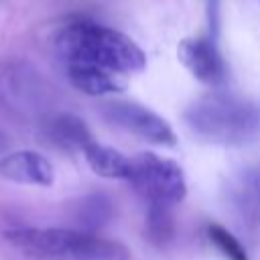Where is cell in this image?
<instances>
[{
	"label": "cell",
	"instance_id": "cell-1",
	"mask_svg": "<svg viewBox=\"0 0 260 260\" xmlns=\"http://www.w3.org/2000/svg\"><path fill=\"white\" fill-rule=\"evenodd\" d=\"M55 49L65 63H85L110 73H136L146 65L144 51L124 32L95 24L71 22L55 37Z\"/></svg>",
	"mask_w": 260,
	"mask_h": 260
},
{
	"label": "cell",
	"instance_id": "cell-2",
	"mask_svg": "<svg viewBox=\"0 0 260 260\" xmlns=\"http://www.w3.org/2000/svg\"><path fill=\"white\" fill-rule=\"evenodd\" d=\"M185 122L211 144L246 146L260 138V102L228 91H211L189 104Z\"/></svg>",
	"mask_w": 260,
	"mask_h": 260
},
{
	"label": "cell",
	"instance_id": "cell-3",
	"mask_svg": "<svg viewBox=\"0 0 260 260\" xmlns=\"http://www.w3.org/2000/svg\"><path fill=\"white\" fill-rule=\"evenodd\" d=\"M6 242L32 260H130V250L83 230L16 228L4 234Z\"/></svg>",
	"mask_w": 260,
	"mask_h": 260
},
{
	"label": "cell",
	"instance_id": "cell-4",
	"mask_svg": "<svg viewBox=\"0 0 260 260\" xmlns=\"http://www.w3.org/2000/svg\"><path fill=\"white\" fill-rule=\"evenodd\" d=\"M134 189L148 203L173 205L185 199L187 181L183 169L154 152H138L130 158V179Z\"/></svg>",
	"mask_w": 260,
	"mask_h": 260
},
{
	"label": "cell",
	"instance_id": "cell-5",
	"mask_svg": "<svg viewBox=\"0 0 260 260\" xmlns=\"http://www.w3.org/2000/svg\"><path fill=\"white\" fill-rule=\"evenodd\" d=\"M102 116L110 124L134 134L140 140H146L150 144H158V146H175L177 144V136H175L173 128L169 126V122L138 102L104 104Z\"/></svg>",
	"mask_w": 260,
	"mask_h": 260
},
{
	"label": "cell",
	"instance_id": "cell-6",
	"mask_svg": "<svg viewBox=\"0 0 260 260\" xmlns=\"http://www.w3.org/2000/svg\"><path fill=\"white\" fill-rule=\"evenodd\" d=\"M177 57L189 69V73L201 83L209 87L223 85L228 77V67L213 41L205 37L183 39L177 47Z\"/></svg>",
	"mask_w": 260,
	"mask_h": 260
},
{
	"label": "cell",
	"instance_id": "cell-7",
	"mask_svg": "<svg viewBox=\"0 0 260 260\" xmlns=\"http://www.w3.org/2000/svg\"><path fill=\"white\" fill-rule=\"evenodd\" d=\"M0 177L20 185L49 187L55 181V169L41 152L14 150L0 158Z\"/></svg>",
	"mask_w": 260,
	"mask_h": 260
},
{
	"label": "cell",
	"instance_id": "cell-8",
	"mask_svg": "<svg viewBox=\"0 0 260 260\" xmlns=\"http://www.w3.org/2000/svg\"><path fill=\"white\" fill-rule=\"evenodd\" d=\"M47 138L63 150H85L93 136L81 118L73 114H57L47 124Z\"/></svg>",
	"mask_w": 260,
	"mask_h": 260
},
{
	"label": "cell",
	"instance_id": "cell-9",
	"mask_svg": "<svg viewBox=\"0 0 260 260\" xmlns=\"http://www.w3.org/2000/svg\"><path fill=\"white\" fill-rule=\"evenodd\" d=\"M67 65V77L75 89L87 95H106L120 91L124 85L116 79V73H110L106 69L85 65V63H65Z\"/></svg>",
	"mask_w": 260,
	"mask_h": 260
},
{
	"label": "cell",
	"instance_id": "cell-10",
	"mask_svg": "<svg viewBox=\"0 0 260 260\" xmlns=\"http://www.w3.org/2000/svg\"><path fill=\"white\" fill-rule=\"evenodd\" d=\"M83 156H85L89 169L100 177L130 179V158L112 146H106V144H100L93 140L83 150Z\"/></svg>",
	"mask_w": 260,
	"mask_h": 260
},
{
	"label": "cell",
	"instance_id": "cell-11",
	"mask_svg": "<svg viewBox=\"0 0 260 260\" xmlns=\"http://www.w3.org/2000/svg\"><path fill=\"white\" fill-rule=\"evenodd\" d=\"M110 217H112V201L102 193L87 195L77 203L75 219L79 221L83 232H91L93 234V230H98L104 223H108Z\"/></svg>",
	"mask_w": 260,
	"mask_h": 260
},
{
	"label": "cell",
	"instance_id": "cell-12",
	"mask_svg": "<svg viewBox=\"0 0 260 260\" xmlns=\"http://www.w3.org/2000/svg\"><path fill=\"white\" fill-rule=\"evenodd\" d=\"M144 232H146V238L154 246H167L173 240V234H175V221H173L171 205L148 203Z\"/></svg>",
	"mask_w": 260,
	"mask_h": 260
},
{
	"label": "cell",
	"instance_id": "cell-13",
	"mask_svg": "<svg viewBox=\"0 0 260 260\" xmlns=\"http://www.w3.org/2000/svg\"><path fill=\"white\" fill-rule=\"evenodd\" d=\"M236 193H238V203L240 207L254 219L260 221V169H252L250 173H246L238 187H236Z\"/></svg>",
	"mask_w": 260,
	"mask_h": 260
},
{
	"label": "cell",
	"instance_id": "cell-14",
	"mask_svg": "<svg viewBox=\"0 0 260 260\" xmlns=\"http://www.w3.org/2000/svg\"><path fill=\"white\" fill-rule=\"evenodd\" d=\"M209 242L217 248V252H221V256H225L228 260H248V254L244 250V246L240 244V240L228 232L223 225L219 223H207L205 228Z\"/></svg>",
	"mask_w": 260,
	"mask_h": 260
}]
</instances>
